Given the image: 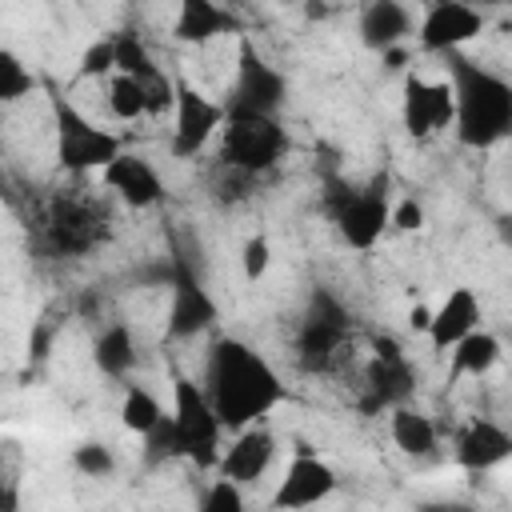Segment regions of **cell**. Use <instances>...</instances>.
<instances>
[{"mask_svg": "<svg viewBox=\"0 0 512 512\" xmlns=\"http://www.w3.org/2000/svg\"><path fill=\"white\" fill-rule=\"evenodd\" d=\"M108 112H112L120 124L144 120V116H148V88H144L136 76H128V72L108 76Z\"/></svg>", "mask_w": 512, "mask_h": 512, "instance_id": "4316f807", "label": "cell"}, {"mask_svg": "<svg viewBox=\"0 0 512 512\" xmlns=\"http://www.w3.org/2000/svg\"><path fill=\"white\" fill-rule=\"evenodd\" d=\"M224 124H228V104L212 100L192 80L176 76V108H172V132H168L172 160H196L212 140H220Z\"/></svg>", "mask_w": 512, "mask_h": 512, "instance_id": "30bf717a", "label": "cell"}, {"mask_svg": "<svg viewBox=\"0 0 512 512\" xmlns=\"http://www.w3.org/2000/svg\"><path fill=\"white\" fill-rule=\"evenodd\" d=\"M268 268H272V244H268V236L256 232V236H248L244 248H240V272H244L248 284H256V280L268 276Z\"/></svg>", "mask_w": 512, "mask_h": 512, "instance_id": "d6a6232c", "label": "cell"}, {"mask_svg": "<svg viewBox=\"0 0 512 512\" xmlns=\"http://www.w3.org/2000/svg\"><path fill=\"white\" fill-rule=\"evenodd\" d=\"M200 384H204V392H208V400H212V408L228 432L260 424L288 396L272 360L240 336H216L208 344Z\"/></svg>", "mask_w": 512, "mask_h": 512, "instance_id": "6da1fadb", "label": "cell"}, {"mask_svg": "<svg viewBox=\"0 0 512 512\" xmlns=\"http://www.w3.org/2000/svg\"><path fill=\"white\" fill-rule=\"evenodd\" d=\"M392 228H396V232H420V228H424V204H420L416 196L392 200Z\"/></svg>", "mask_w": 512, "mask_h": 512, "instance_id": "836d02e7", "label": "cell"}, {"mask_svg": "<svg viewBox=\"0 0 512 512\" xmlns=\"http://www.w3.org/2000/svg\"><path fill=\"white\" fill-rule=\"evenodd\" d=\"M72 468L88 480H108L116 472V452L104 440H84L72 448Z\"/></svg>", "mask_w": 512, "mask_h": 512, "instance_id": "f1b7e54d", "label": "cell"}, {"mask_svg": "<svg viewBox=\"0 0 512 512\" xmlns=\"http://www.w3.org/2000/svg\"><path fill=\"white\" fill-rule=\"evenodd\" d=\"M144 440V464L156 468V464H168V460H180V448H176V432H172V412H164V420L140 436Z\"/></svg>", "mask_w": 512, "mask_h": 512, "instance_id": "4dcf8cb0", "label": "cell"}, {"mask_svg": "<svg viewBox=\"0 0 512 512\" xmlns=\"http://www.w3.org/2000/svg\"><path fill=\"white\" fill-rule=\"evenodd\" d=\"M92 364H96V372L108 376V380H124V376H132L136 364H140L136 332H132L128 324H120V320L104 324V328L96 332V340H92Z\"/></svg>", "mask_w": 512, "mask_h": 512, "instance_id": "603a6c76", "label": "cell"}, {"mask_svg": "<svg viewBox=\"0 0 512 512\" xmlns=\"http://www.w3.org/2000/svg\"><path fill=\"white\" fill-rule=\"evenodd\" d=\"M112 44H116V72H128V76H136L140 84H156L160 76H168L136 32H116Z\"/></svg>", "mask_w": 512, "mask_h": 512, "instance_id": "d4e9b609", "label": "cell"}, {"mask_svg": "<svg viewBox=\"0 0 512 512\" xmlns=\"http://www.w3.org/2000/svg\"><path fill=\"white\" fill-rule=\"evenodd\" d=\"M452 120H456V100H452L448 76L428 80L416 68H408L404 84H400V124H404V132L412 140H432L444 128H452Z\"/></svg>", "mask_w": 512, "mask_h": 512, "instance_id": "7c38bea8", "label": "cell"}, {"mask_svg": "<svg viewBox=\"0 0 512 512\" xmlns=\"http://www.w3.org/2000/svg\"><path fill=\"white\" fill-rule=\"evenodd\" d=\"M356 348V316L328 288H316L296 320L292 360L308 376H332L352 360Z\"/></svg>", "mask_w": 512, "mask_h": 512, "instance_id": "277c9868", "label": "cell"}, {"mask_svg": "<svg viewBox=\"0 0 512 512\" xmlns=\"http://www.w3.org/2000/svg\"><path fill=\"white\" fill-rule=\"evenodd\" d=\"M388 436L392 444L408 456V460H432L440 456V428L428 412H420L412 400L408 404H396L388 412Z\"/></svg>", "mask_w": 512, "mask_h": 512, "instance_id": "7402d4cb", "label": "cell"}, {"mask_svg": "<svg viewBox=\"0 0 512 512\" xmlns=\"http://www.w3.org/2000/svg\"><path fill=\"white\" fill-rule=\"evenodd\" d=\"M480 320H484L480 296H476L468 284L452 288V292L440 300V308H432L428 348H432V352H448L456 340H464L468 332H476V328H480Z\"/></svg>", "mask_w": 512, "mask_h": 512, "instance_id": "44dd1931", "label": "cell"}, {"mask_svg": "<svg viewBox=\"0 0 512 512\" xmlns=\"http://www.w3.org/2000/svg\"><path fill=\"white\" fill-rule=\"evenodd\" d=\"M276 448H280V440H276V432L264 420L260 424H248V428L232 432V444L220 452L216 472L220 476H232L240 484H256V480L268 476V468L276 460Z\"/></svg>", "mask_w": 512, "mask_h": 512, "instance_id": "d6986e66", "label": "cell"}, {"mask_svg": "<svg viewBox=\"0 0 512 512\" xmlns=\"http://www.w3.org/2000/svg\"><path fill=\"white\" fill-rule=\"evenodd\" d=\"M452 460L464 472H496L512 460V428L492 416H472L452 432Z\"/></svg>", "mask_w": 512, "mask_h": 512, "instance_id": "9a60e30c", "label": "cell"}, {"mask_svg": "<svg viewBox=\"0 0 512 512\" xmlns=\"http://www.w3.org/2000/svg\"><path fill=\"white\" fill-rule=\"evenodd\" d=\"M196 504H200V512H240L248 500H244V484L240 480L216 472V480L204 484V492H200Z\"/></svg>", "mask_w": 512, "mask_h": 512, "instance_id": "f546056e", "label": "cell"}, {"mask_svg": "<svg viewBox=\"0 0 512 512\" xmlns=\"http://www.w3.org/2000/svg\"><path fill=\"white\" fill-rule=\"evenodd\" d=\"M488 28V12L472 0H432L416 20V44L432 56L464 52Z\"/></svg>", "mask_w": 512, "mask_h": 512, "instance_id": "4fadbf2b", "label": "cell"}, {"mask_svg": "<svg viewBox=\"0 0 512 512\" xmlns=\"http://www.w3.org/2000/svg\"><path fill=\"white\" fill-rule=\"evenodd\" d=\"M492 228H496V240L504 248H512V212H496L492 216Z\"/></svg>", "mask_w": 512, "mask_h": 512, "instance_id": "8d00e7d4", "label": "cell"}, {"mask_svg": "<svg viewBox=\"0 0 512 512\" xmlns=\"http://www.w3.org/2000/svg\"><path fill=\"white\" fill-rule=\"evenodd\" d=\"M100 176H104V188L116 192V200H120L124 208H132V212H148V208L164 204V196H168L164 176H160L156 164H152L148 156H140V152H120Z\"/></svg>", "mask_w": 512, "mask_h": 512, "instance_id": "2e32d148", "label": "cell"}, {"mask_svg": "<svg viewBox=\"0 0 512 512\" xmlns=\"http://www.w3.org/2000/svg\"><path fill=\"white\" fill-rule=\"evenodd\" d=\"M428 324H432V308H428V304H412V308H408V328L428 336Z\"/></svg>", "mask_w": 512, "mask_h": 512, "instance_id": "e575fe53", "label": "cell"}, {"mask_svg": "<svg viewBox=\"0 0 512 512\" xmlns=\"http://www.w3.org/2000/svg\"><path fill=\"white\" fill-rule=\"evenodd\" d=\"M172 432L180 460H192L196 468H216L224 452V424L204 392L200 380L192 376H172Z\"/></svg>", "mask_w": 512, "mask_h": 512, "instance_id": "ba28073f", "label": "cell"}, {"mask_svg": "<svg viewBox=\"0 0 512 512\" xmlns=\"http://www.w3.org/2000/svg\"><path fill=\"white\" fill-rule=\"evenodd\" d=\"M472 4H480V8L488 12V8H496V4H508V0H472Z\"/></svg>", "mask_w": 512, "mask_h": 512, "instance_id": "74e56055", "label": "cell"}, {"mask_svg": "<svg viewBox=\"0 0 512 512\" xmlns=\"http://www.w3.org/2000/svg\"><path fill=\"white\" fill-rule=\"evenodd\" d=\"M380 60H384V72H408V56H404V44H396V48L380 52Z\"/></svg>", "mask_w": 512, "mask_h": 512, "instance_id": "d590c367", "label": "cell"}, {"mask_svg": "<svg viewBox=\"0 0 512 512\" xmlns=\"http://www.w3.org/2000/svg\"><path fill=\"white\" fill-rule=\"evenodd\" d=\"M320 208L352 252H372L392 228V176L372 172L364 184L328 176L320 188Z\"/></svg>", "mask_w": 512, "mask_h": 512, "instance_id": "3957f363", "label": "cell"}, {"mask_svg": "<svg viewBox=\"0 0 512 512\" xmlns=\"http://www.w3.org/2000/svg\"><path fill=\"white\" fill-rule=\"evenodd\" d=\"M76 76L80 80H104V76H116V44L112 36L108 40H96L84 48L80 64H76Z\"/></svg>", "mask_w": 512, "mask_h": 512, "instance_id": "1f68e13d", "label": "cell"}, {"mask_svg": "<svg viewBox=\"0 0 512 512\" xmlns=\"http://www.w3.org/2000/svg\"><path fill=\"white\" fill-rule=\"evenodd\" d=\"M164 404L144 388V384H128L124 388V400H120V424L128 428V432H136V436H148L160 420H164Z\"/></svg>", "mask_w": 512, "mask_h": 512, "instance_id": "484cf974", "label": "cell"}, {"mask_svg": "<svg viewBox=\"0 0 512 512\" xmlns=\"http://www.w3.org/2000/svg\"><path fill=\"white\" fill-rule=\"evenodd\" d=\"M52 124H56L52 132H56V164H60V172H72V176L104 172L124 152V140L112 128H104L92 116H84L60 92L52 96Z\"/></svg>", "mask_w": 512, "mask_h": 512, "instance_id": "52a82bcc", "label": "cell"}, {"mask_svg": "<svg viewBox=\"0 0 512 512\" xmlns=\"http://www.w3.org/2000/svg\"><path fill=\"white\" fill-rule=\"evenodd\" d=\"M288 152H292V136L280 124V116L228 112V124L216 140V164L228 176H240V180L268 176Z\"/></svg>", "mask_w": 512, "mask_h": 512, "instance_id": "5b68a950", "label": "cell"}, {"mask_svg": "<svg viewBox=\"0 0 512 512\" xmlns=\"http://www.w3.org/2000/svg\"><path fill=\"white\" fill-rule=\"evenodd\" d=\"M336 468L328 464V460H320L308 444H300L296 448V456L288 460V468H284V476H280V484H276V492H272V508L276 512H296V508H312V504H320V500H328L332 492H336Z\"/></svg>", "mask_w": 512, "mask_h": 512, "instance_id": "5bb4252c", "label": "cell"}, {"mask_svg": "<svg viewBox=\"0 0 512 512\" xmlns=\"http://www.w3.org/2000/svg\"><path fill=\"white\" fill-rule=\"evenodd\" d=\"M500 356H504L500 336H492L488 328H476L448 348V380H480L500 364Z\"/></svg>", "mask_w": 512, "mask_h": 512, "instance_id": "cb8c5ba5", "label": "cell"}, {"mask_svg": "<svg viewBox=\"0 0 512 512\" xmlns=\"http://www.w3.org/2000/svg\"><path fill=\"white\" fill-rule=\"evenodd\" d=\"M244 20L220 4V0H176V16H172V40L188 44V48H204L212 40L224 36H240Z\"/></svg>", "mask_w": 512, "mask_h": 512, "instance_id": "ac0fdd59", "label": "cell"}, {"mask_svg": "<svg viewBox=\"0 0 512 512\" xmlns=\"http://www.w3.org/2000/svg\"><path fill=\"white\" fill-rule=\"evenodd\" d=\"M212 324H216V300L208 296L200 276H192L180 264L172 276V304H168V324H164L168 340H196Z\"/></svg>", "mask_w": 512, "mask_h": 512, "instance_id": "e0dca14e", "label": "cell"}, {"mask_svg": "<svg viewBox=\"0 0 512 512\" xmlns=\"http://www.w3.org/2000/svg\"><path fill=\"white\" fill-rule=\"evenodd\" d=\"M444 76H448L452 100H456L452 132L464 148L488 152V148L512 140V80H504L488 64L472 60L468 52H448Z\"/></svg>", "mask_w": 512, "mask_h": 512, "instance_id": "7a4b0ae2", "label": "cell"}, {"mask_svg": "<svg viewBox=\"0 0 512 512\" xmlns=\"http://www.w3.org/2000/svg\"><path fill=\"white\" fill-rule=\"evenodd\" d=\"M356 32H360V44L368 52H388L416 32V16L404 0H364Z\"/></svg>", "mask_w": 512, "mask_h": 512, "instance_id": "ffe728a7", "label": "cell"}, {"mask_svg": "<svg viewBox=\"0 0 512 512\" xmlns=\"http://www.w3.org/2000/svg\"><path fill=\"white\" fill-rule=\"evenodd\" d=\"M508 144H512V140H508Z\"/></svg>", "mask_w": 512, "mask_h": 512, "instance_id": "f35d334b", "label": "cell"}, {"mask_svg": "<svg viewBox=\"0 0 512 512\" xmlns=\"http://www.w3.org/2000/svg\"><path fill=\"white\" fill-rule=\"evenodd\" d=\"M32 88H36L32 68H28L12 48H4V52H0V100H4V104H16V100L32 96Z\"/></svg>", "mask_w": 512, "mask_h": 512, "instance_id": "83f0119b", "label": "cell"}, {"mask_svg": "<svg viewBox=\"0 0 512 512\" xmlns=\"http://www.w3.org/2000/svg\"><path fill=\"white\" fill-rule=\"evenodd\" d=\"M416 392V364L408 360L404 344L396 336H376L372 340V356L360 372V396H356V408L364 416H376V412H392L396 404H408Z\"/></svg>", "mask_w": 512, "mask_h": 512, "instance_id": "9c48e42d", "label": "cell"}, {"mask_svg": "<svg viewBox=\"0 0 512 512\" xmlns=\"http://www.w3.org/2000/svg\"><path fill=\"white\" fill-rule=\"evenodd\" d=\"M112 236V212L104 200L84 196V188H64L48 200L40 216V240L52 256H88Z\"/></svg>", "mask_w": 512, "mask_h": 512, "instance_id": "8992f818", "label": "cell"}, {"mask_svg": "<svg viewBox=\"0 0 512 512\" xmlns=\"http://www.w3.org/2000/svg\"><path fill=\"white\" fill-rule=\"evenodd\" d=\"M288 100V76L264 60V52L252 40H240L236 56V80L228 88V112H256V116H280Z\"/></svg>", "mask_w": 512, "mask_h": 512, "instance_id": "8fae6325", "label": "cell"}]
</instances>
